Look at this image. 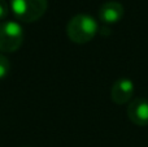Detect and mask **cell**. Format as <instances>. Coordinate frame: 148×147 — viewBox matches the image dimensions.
<instances>
[{"mask_svg":"<svg viewBox=\"0 0 148 147\" xmlns=\"http://www.w3.org/2000/svg\"><path fill=\"white\" fill-rule=\"evenodd\" d=\"M99 26L90 14H77L68 22L66 33L72 42L77 44L88 43L96 35Z\"/></svg>","mask_w":148,"mask_h":147,"instance_id":"6da1fadb","label":"cell"},{"mask_svg":"<svg viewBox=\"0 0 148 147\" xmlns=\"http://www.w3.org/2000/svg\"><path fill=\"white\" fill-rule=\"evenodd\" d=\"M47 0H12L10 8L16 18L22 22H35L47 10Z\"/></svg>","mask_w":148,"mask_h":147,"instance_id":"7a4b0ae2","label":"cell"},{"mask_svg":"<svg viewBox=\"0 0 148 147\" xmlns=\"http://www.w3.org/2000/svg\"><path fill=\"white\" fill-rule=\"evenodd\" d=\"M23 42V30L14 21L0 22V51L14 52Z\"/></svg>","mask_w":148,"mask_h":147,"instance_id":"3957f363","label":"cell"},{"mask_svg":"<svg viewBox=\"0 0 148 147\" xmlns=\"http://www.w3.org/2000/svg\"><path fill=\"white\" fill-rule=\"evenodd\" d=\"M135 86L130 78H121L116 81L110 90L112 100L116 104H126L134 95Z\"/></svg>","mask_w":148,"mask_h":147,"instance_id":"277c9868","label":"cell"},{"mask_svg":"<svg viewBox=\"0 0 148 147\" xmlns=\"http://www.w3.org/2000/svg\"><path fill=\"white\" fill-rule=\"evenodd\" d=\"M127 117L138 126L148 125V99L138 98L130 102L127 107Z\"/></svg>","mask_w":148,"mask_h":147,"instance_id":"5b68a950","label":"cell"},{"mask_svg":"<svg viewBox=\"0 0 148 147\" xmlns=\"http://www.w3.org/2000/svg\"><path fill=\"white\" fill-rule=\"evenodd\" d=\"M123 17V7L118 1H107L100 7L99 18L104 23H117Z\"/></svg>","mask_w":148,"mask_h":147,"instance_id":"8992f818","label":"cell"},{"mask_svg":"<svg viewBox=\"0 0 148 147\" xmlns=\"http://www.w3.org/2000/svg\"><path fill=\"white\" fill-rule=\"evenodd\" d=\"M10 70V64L9 60L4 56V55L0 54V80L4 77H7V74Z\"/></svg>","mask_w":148,"mask_h":147,"instance_id":"52a82bcc","label":"cell"},{"mask_svg":"<svg viewBox=\"0 0 148 147\" xmlns=\"http://www.w3.org/2000/svg\"><path fill=\"white\" fill-rule=\"evenodd\" d=\"M8 10H9V8H8L7 1H5V0H0V20L7 17Z\"/></svg>","mask_w":148,"mask_h":147,"instance_id":"ba28073f","label":"cell"},{"mask_svg":"<svg viewBox=\"0 0 148 147\" xmlns=\"http://www.w3.org/2000/svg\"><path fill=\"white\" fill-rule=\"evenodd\" d=\"M23 147H29V146H23Z\"/></svg>","mask_w":148,"mask_h":147,"instance_id":"9c48e42d","label":"cell"}]
</instances>
